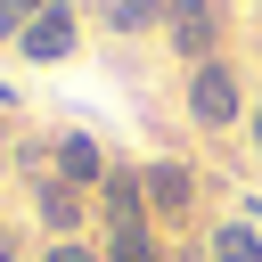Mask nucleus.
<instances>
[{
	"label": "nucleus",
	"mask_w": 262,
	"mask_h": 262,
	"mask_svg": "<svg viewBox=\"0 0 262 262\" xmlns=\"http://www.w3.org/2000/svg\"><path fill=\"white\" fill-rule=\"evenodd\" d=\"M246 115H254V106H246V82H237L229 57L188 66V123H196V131H237Z\"/></svg>",
	"instance_id": "f257e3e1"
},
{
	"label": "nucleus",
	"mask_w": 262,
	"mask_h": 262,
	"mask_svg": "<svg viewBox=\"0 0 262 262\" xmlns=\"http://www.w3.org/2000/svg\"><path fill=\"white\" fill-rule=\"evenodd\" d=\"M164 41H172V57H188V66L221 57V0H172Z\"/></svg>",
	"instance_id": "f03ea898"
},
{
	"label": "nucleus",
	"mask_w": 262,
	"mask_h": 262,
	"mask_svg": "<svg viewBox=\"0 0 262 262\" xmlns=\"http://www.w3.org/2000/svg\"><path fill=\"white\" fill-rule=\"evenodd\" d=\"M74 41H82L74 8H66V0H49V8H41L33 25H25V41H16V49H25L33 66H57V57H74Z\"/></svg>",
	"instance_id": "7ed1b4c3"
},
{
	"label": "nucleus",
	"mask_w": 262,
	"mask_h": 262,
	"mask_svg": "<svg viewBox=\"0 0 262 262\" xmlns=\"http://www.w3.org/2000/svg\"><path fill=\"white\" fill-rule=\"evenodd\" d=\"M98 205H106V229H139V221H147V172L115 164V172L98 180Z\"/></svg>",
	"instance_id": "20e7f679"
},
{
	"label": "nucleus",
	"mask_w": 262,
	"mask_h": 262,
	"mask_svg": "<svg viewBox=\"0 0 262 262\" xmlns=\"http://www.w3.org/2000/svg\"><path fill=\"white\" fill-rule=\"evenodd\" d=\"M196 205V172L188 164H147V213L156 221H188Z\"/></svg>",
	"instance_id": "39448f33"
},
{
	"label": "nucleus",
	"mask_w": 262,
	"mask_h": 262,
	"mask_svg": "<svg viewBox=\"0 0 262 262\" xmlns=\"http://www.w3.org/2000/svg\"><path fill=\"white\" fill-rule=\"evenodd\" d=\"M106 172H115V164L98 156V139H82V131H66V139H57V180H74V188H98Z\"/></svg>",
	"instance_id": "423d86ee"
},
{
	"label": "nucleus",
	"mask_w": 262,
	"mask_h": 262,
	"mask_svg": "<svg viewBox=\"0 0 262 262\" xmlns=\"http://www.w3.org/2000/svg\"><path fill=\"white\" fill-rule=\"evenodd\" d=\"M205 262H262V221H221L205 237Z\"/></svg>",
	"instance_id": "0eeeda50"
},
{
	"label": "nucleus",
	"mask_w": 262,
	"mask_h": 262,
	"mask_svg": "<svg viewBox=\"0 0 262 262\" xmlns=\"http://www.w3.org/2000/svg\"><path fill=\"white\" fill-rule=\"evenodd\" d=\"M41 221H49L57 237H74V229H82V188H74V180H41Z\"/></svg>",
	"instance_id": "6e6552de"
},
{
	"label": "nucleus",
	"mask_w": 262,
	"mask_h": 262,
	"mask_svg": "<svg viewBox=\"0 0 262 262\" xmlns=\"http://www.w3.org/2000/svg\"><path fill=\"white\" fill-rule=\"evenodd\" d=\"M98 16H106V33H156L172 16V0H106Z\"/></svg>",
	"instance_id": "1a4fd4ad"
},
{
	"label": "nucleus",
	"mask_w": 262,
	"mask_h": 262,
	"mask_svg": "<svg viewBox=\"0 0 262 262\" xmlns=\"http://www.w3.org/2000/svg\"><path fill=\"white\" fill-rule=\"evenodd\" d=\"M106 262H164V246H156L147 221L139 229H106Z\"/></svg>",
	"instance_id": "9d476101"
},
{
	"label": "nucleus",
	"mask_w": 262,
	"mask_h": 262,
	"mask_svg": "<svg viewBox=\"0 0 262 262\" xmlns=\"http://www.w3.org/2000/svg\"><path fill=\"white\" fill-rule=\"evenodd\" d=\"M49 0H0V41H25V25L41 16Z\"/></svg>",
	"instance_id": "9b49d317"
},
{
	"label": "nucleus",
	"mask_w": 262,
	"mask_h": 262,
	"mask_svg": "<svg viewBox=\"0 0 262 262\" xmlns=\"http://www.w3.org/2000/svg\"><path fill=\"white\" fill-rule=\"evenodd\" d=\"M49 262H106V254H90V246H74V237H57V246H49Z\"/></svg>",
	"instance_id": "f8f14e48"
},
{
	"label": "nucleus",
	"mask_w": 262,
	"mask_h": 262,
	"mask_svg": "<svg viewBox=\"0 0 262 262\" xmlns=\"http://www.w3.org/2000/svg\"><path fill=\"white\" fill-rule=\"evenodd\" d=\"M246 139H254V156H262V106H254V115H246Z\"/></svg>",
	"instance_id": "ddd939ff"
},
{
	"label": "nucleus",
	"mask_w": 262,
	"mask_h": 262,
	"mask_svg": "<svg viewBox=\"0 0 262 262\" xmlns=\"http://www.w3.org/2000/svg\"><path fill=\"white\" fill-rule=\"evenodd\" d=\"M0 262H16V237H8V229H0Z\"/></svg>",
	"instance_id": "4468645a"
},
{
	"label": "nucleus",
	"mask_w": 262,
	"mask_h": 262,
	"mask_svg": "<svg viewBox=\"0 0 262 262\" xmlns=\"http://www.w3.org/2000/svg\"><path fill=\"white\" fill-rule=\"evenodd\" d=\"M254 8H262V0H254Z\"/></svg>",
	"instance_id": "2eb2a0df"
}]
</instances>
